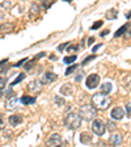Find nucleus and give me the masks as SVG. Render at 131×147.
Wrapping results in <instances>:
<instances>
[{
	"label": "nucleus",
	"mask_w": 131,
	"mask_h": 147,
	"mask_svg": "<svg viewBox=\"0 0 131 147\" xmlns=\"http://www.w3.org/2000/svg\"><path fill=\"white\" fill-rule=\"evenodd\" d=\"M81 116L80 114H76L71 112V113H67L66 117H64V125L67 126L70 130H76L81 126Z\"/></svg>",
	"instance_id": "nucleus-1"
},
{
	"label": "nucleus",
	"mask_w": 131,
	"mask_h": 147,
	"mask_svg": "<svg viewBox=\"0 0 131 147\" xmlns=\"http://www.w3.org/2000/svg\"><path fill=\"white\" fill-rule=\"evenodd\" d=\"M92 104L95 105L97 109L104 110L110 105V98L107 97L106 93H95L92 96Z\"/></svg>",
	"instance_id": "nucleus-2"
},
{
	"label": "nucleus",
	"mask_w": 131,
	"mask_h": 147,
	"mask_svg": "<svg viewBox=\"0 0 131 147\" xmlns=\"http://www.w3.org/2000/svg\"><path fill=\"white\" fill-rule=\"evenodd\" d=\"M79 114L81 116L83 119H85V121H92V119H95L96 116H97V110H96L95 105L85 104V105H81V107H80Z\"/></svg>",
	"instance_id": "nucleus-3"
},
{
	"label": "nucleus",
	"mask_w": 131,
	"mask_h": 147,
	"mask_svg": "<svg viewBox=\"0 0 131 147\" xmlns=\"http://www.w3.org/2000/svg\"><path fill=\"white\" fill-rule=\"evenodd\" d=\"M105 129H106V125L101 119H95L92 122V131L95 133L96 135H102L105 133Z\"/></svg>",
	"instance_id": "nucleus-4"
},
{
	"label": "nucleus",
	"mask_w": 131,
	"mask_h": 147,
	"mask_svg": "<svg viewBox=\"0 0 131 147\" xmlns=\"http://www.w3.org/2000/svg\"><path fill=\"white\" fill-rule=\"evenodd\" d=\"M98 84H100V76H98L97 74H92V75H89V76L87 78V83H85L87 88L93 89V88H96Z\"/></svg>",
	"instance_id": "nucleus-5"
},
{
	"label": "nucleus",
	"mask_w": 131,
	"mask_h": 147,
	"mask_svg": "<svg viewBox=\"0 0 131 147\" xmlns=\"http://www.w3.org/2000/svg\"><path fill=\"white\" fill-rule=\"evenodd\" d=\"M112 118L114 119H122L123 117H125V110L122 109L121 107H116L113 110H112Z\"/></svg>",
	"instance_id": "nucleus-6"
},
{
	"label": "nucleus",
	"mask_w": 131,
	"mask_h": 147,
	"mask_svg": "<svg viewBox=\"0 0 131 147\" xmlns=\"http://www.w3.org/2000/svg\"><path fill=\"white\" fill-rule=\"evenodd\" d=\"M60 142H62L60 135H59L58 133H54V134H51V137L49 138L47 143H49L50 146H58V144H60Z\"/></svg>",
	"instance_id": "nucleus-7"
},
{
	"label": "nucleus",
	"mask_w": 131,
	"mask_h": 147,
	"mask_svg": "<svg viewBox=\"0 0 131 147\" xmlns=\"http://www.w3.org/2000/svg\"><path fill=\"white\" fill-rule=\"evenodd\" d=\"M17 97L16 96H12V97H9L8 100H7L5 102V108L9 110H12V109H16V105H17Z\"/></svg>",
	"instance_id": "nucleus-8"
},
{
	"label": "nucleus",
	"mask_w": 131,
	"mask_h": 147,
	"mask_svg": "<svg viewBox=\"0 0 131 147\" xmlns=\"http://www.w3.org/2000/svg\"><path fill=\"white\" fill-rule=\"evenodd\" d=\"M9 123L12 126H17V125H20V123L22 122V117L20 116V114H13V116H11L9 117Z\"/></svg>",
	"instance_id": "nucleus-9"
},
{
	"label": "nucleus",
	"mask_w": 131,
	"mask_h": 147,
	"mask_svg": "<svg viewBox=\"0 0 131 147\" xmlns=\"http://www.w3.org/2000/svg\"><path fill=\"white\" fill-rule=\"evenodd\" d=\"M60 93L64 96H71L73 93L72 86H71V84H64V86L60 88Z\"/></svg>",
	"instance_id": "nucleus-10"
},
{
	"label": "nucleus",
	"mask_w": 131,
	"mask_h": 147,
	"mask_svg": "<svg viewBox=\"0 0 131 147\" xmlns=\"http://www.w3.org/2000/svg\"><path fill=\"white\" fill-rule=\"evenodd\" d=\"M36 100H37V98L33 97V96H22V97L20 98L21 104H24V105H32V104H34V102H36Z\"/></svg>",
	"instance_id": "nucleus-11"
},
{
	"label": "nucleus",
	"mask_w": 131,
	"mask_h": 147,
	"mask_svg": "<svg viewBox=\"0 0 131 147\" xmlns=\"http://www.w3.org/2000/svg\"><path fill=\"white\" fill-rule=\"evenodd\" d=\"M80 142L83 144H89L92 142V135L89 133H81L80 134Z\"/></svg>",
	"instance_id": "nucleus-12"
},
{
	"label": "nucleus",
	"mask_w": 131,
	"mask_h": 147,
	"mask_svg": "<svg viewBox=\"0 0 131 147\" xmlns=\"http://www.w3.org/2000/svg\"><path fill=\"white\" fill-rule=\"evenodd\" d=\"M110 142H112L114 146H119V144H121V142H122V135H121V134L110 135Z\"/></svg>",
	"instance_id": "nucleus-13"
},
{
	"label": "nucleus",
	"mask_w": 131,
	"mask_h": 147,
	"mask_svg": "<svg viewBox=\"0 0 131 147\" xmlns=\"http://www.w3.org/2000/svg\"><path fill=\"white\" fill-rule=\"evenodd\" d=\"M112 83H109V82H106V83H104L102 86L100 87V91L102 92V93H106V95H109L110 92H112Z\"/></svg>",
	"instance_id": "nucleus-14"
},
{
	"label": "nucleus",
	"mask_w": 131,
	"mask_h": 147,
	"mask_svg": "<svg viewBox=\"0 0 131 147\" xmlns=\"http://www.w3.org/2000/svg\"><path fill=\"white\" fill-rule=\"evenodd\" d=\"M58 79V75H55L52 72H46L45 74V82L46 83H52Z\"/></svg>",
	"instance_id": "nucleus-15"
},
{
	"label": "nucleus",
	"mask_w": 131,
	"mask_h": 147,
	"mask_svg": "<svg viewBox=\"0 0 131 147\" xmlns=\"http://www.w3.org/2000/svg\"><path fill=\"white\" fill-rule=\"evenodd\" d=\"M128 28H130V24H128V22H127V24H125V25H122V26L119 28L118 30L114 33V37H119V36H122V34H125Z\"/></svg>",
	"instance_id": "nucleus-16"
},
{
	"label": "nucleus",
	"mask_w": 131,
	"mask_h": 147,
	"mask_svg": "<svg viewBox=\"0 0 131 147\" xmlns=\"http://www.w3.org/2000/svg\"><path fill=\"white\" fill-rule=\"evenodd\" d=\"M122 86L126 89H131V75H126L122 79Z\"/></svg>",
	"instance_id": "nucleus-17"
},
{
	"label": "nucleus",
	"mask_w": 131,
	"mask_h": 147,
	"mask_svg": "<svg viewBox=\"0 0 131 147\" xmlns=\"http://www.w3.org/2000/svg\"><path fill=\"white\" fill-rule=\"evenodd\" d=\"M41 84H40V82H32L30 84H29V89L30 91H40L41 89Z\"/></svg>",
	"instance_id": "nucleus-18"
},
{
	"label": "nucleus",
	"mask_w": 131,
	"mask_h": 147,
	"mask_svg": "<svg viewBox=\"0 0 131 147\" xmlns=\"http://www.w3.org/2000/svg\"><path fill=\"white\" fill-rule=\"evenodd\" d=\"M76 61V55H70V57H66V58L63 59V62L66 64H71L72 62Z\"/></svg>",
	"instance_id": "nucleus-19"
},
{
	"label": "nucleus",
	"mask_w": 131,
	"mask_h": 147,
	"mask_svg": "<svg viewBox=\"0 0 131 147\" xmlns=\"http://www.w3.org/2000/svg\"><path fill=\"white\" fill-rule=\"evenodd\" d=\"M106 17L110 18V20H113V18L117 17V9H110L109 12L106 13Z\"/></svg>",
	"instance_id": "nucleus-20"
},
{
	"label": "nucleus",
	"mask_w": 131,
	"mask_h": 147,
	"mask_svg": "<svg viewBox=\"0 0 131 147\" xmlns=\"http://www.w3.org/2000/svg\"><path fill=\"white\" fill-rule=\"evenodd\" d=\"M76 70H77V64H72V66H70V67L66 70V75L68 76V75H71L73 71H76Z\"/></svg>",
	"instance_id": "nucleus-21"
},
{
	"label": "nucleus",
	"mask_w": 131,
	"mask_h": 147,
	"mask_svg": "<svg viewBox=\"0 0 131 147\" xmlns=\"http://www.w3.org/2000/svg\"><path fill=\"white\" fill-rule=\"evenodd\" d=\"M25 79V74H20L17 78H16L15 80H13V83H12V86H16V84H18V83L21 82V80H24Z\"/></svg>",
	"instance_id": "nucleus-22"
},
{
	"label": "nucleus",
	"mask_w": 131,
	"mask_h": 147,
	"mask_svg": "<svg viewBox=\"0 0 131 147\" xmlns=\"http://www.w3.org/2000/svg\"><path fill=\"white\" fill-rule=\"evenodd\" d=\"M102 24H104V22H102V21H96L95 24L92 25V28H91V29H92V30H96V29H98V28H100V26H102Z\"/></svg>",
	"instance_id": "nucleus-23"
},
{
	"label": "nucleus",
	"mask_w": 131,
	"mask_h": 147,
	"mask_svg": "<svg viewBox=\"0 0 131 147\" xmlns=\"http://www.w3.org/2000/svg\"><path fill=\"white\" fill-rule=\"evenodd\" d=\"M54 1L55 0H43V7H45V8H50Z\"/></svg>",
	"instance_id": "nucleus-24"
},
{
	"label": "nucleus",
	"mask_w": 131,
	"mask_h": 147,
	"mask_svg": "<svg viewBox=\"0 0 131 147\" xmlns=\"http://www.w3.org/2000/svg\"><path fill=\"white\" fill-rule=\"evenodd\" d=\"M106 126H107V129H109V130H116V129H117L116 123L112 122V121H107V122H106Z\"/></svg>",
	"instance_id": "nucleus-25"
},
{
	"label": "nucleus",
	"mask_w": 131,
	"mask_h": 147,
	"mask_svg": "<svg viewBox=\"0 0 131 147\" xmlns=\"http://www.w3.org/2000/svg\"><path fill=\"white\" fill-rule=\"evenodd\" d=\"M38 9H40V7L37 5V4H33V5H32L30 15H34V13H37V15H38Z\"/></svg>",
	"instance_id": "nucleus-26"
},
{
	"label": "nucleus",
	"mask_w": 131,
	"mask_h": 147,
	"mask_svg": "<svg viewBox=\"0 0 131 147\" xmlns=\"http://www.w3.org/2000/svg\"><path fill=\"white\" fill-rule=\"evenodd\" d=\"M96 58V55H91V57H88V58H85V59H84V61H83V66H85V64L87 63H88V62H91V61H93V59H95Z\"/></svg>",
	"instance_id": "nucleus-27"
},
{
	"label": "nucleus",
	"mask_w": 131,
	"mask_h": 147,
	"mask_svg": "<svg viewBox=\"0 0 131 147\" xmlns=\"http://www.w3.org/2000/svg\"><path fill=\"white\" fill-rule=\"evenodd\" d=\"M76 50H79V46L77 45H68V49H67V51H76Z\"/></svg>",
	"instance_id": "nucleus-28"
},
{
	"label": "nucleus",
	"mask_w": 131,
	"mask_h": 147,
	"mask_svg": "<svg viewBox=\"0 0 131 147\" xmlns=\"http://www.w3.org/2000/svg\"><path fill=\"white\" fill-rule=\"evenodd\" d=\"M55 102H56V105H63L64 100L62 97H58V96H56V97H55Z\"/></svg>",
	"instance_id": "nucleus-29"
},
{
	"label": "nucleus",
	"mask_w": 131,
	"mask_h": 147,
	"mask_svg": "<svg viewBox=\"0 0 131 147\" xmlns=\"http://www.w3.org/2000/svg\"><path fill=\"white\" fill-rule=\"evenodd\" d=\"M5 96L7 97H12V96H15V92L12 91V88H9L8 91H5Z\"/></svg>",
	"instance_id": "nucleus-30"
},
{
	"label": "nucleus",
	"mask_w": 131,
	"mask_h": 147,
	"mask_svg": "<svg viewBox=\"0 0 131 147\" xmlns=\"http://www.w3.org/2000/svg\"><path fill=\"white\" fill-rule=\"evenodd\" d=\"M33 64H34V61H30L28 64H25V68H26V70H30V68L33 67Z\"/></svg>",
	"instance_id": "nucleus-31"
},
{
	"label": "nucleus",
	"mask_w": 131,
	"mask_h": 147,
	"mask_svg": "<svg viewBox=\"0 0 131 147\" xmlns=\"http://www.w3.org/2000/svg\"><path fill=\"white\" fill-rule=\"evenodd\" d=\"M25 62H28V59H26V58H25V59H21V61L18 62V63H16L15 66H16V67H20V66H22V64H24Z\"/></svg>",
	"instance_id": "nucleus-32"
},
{
	"label": "nucleus",
	"mask_w": 131,
	"mask_h": 147,
	"mask_svg": "<svg viewBox=\"0 0 131 147\" xmlns=\"http://www.w3.org/2000/svg\"><path fill=\"white\" fill-rule=\"evenodd\" d=\"M126 110H127V114H128V116H131V102H128V104L126 105Z\"/></svg>",
	"instance_id": "nucleus-33"
},
{
	"label": "nucleus",
	"mask_w": 131,
	"mask_h": 147,
	"mask_svg": "<svg viewBox=\"0 0 131 147\" xmlns=\"http://www.w3.org/2000/svg\"><path fill=\"white\" fill-rule=\"evenodd\" d=\"M101 46H102V43H98V45H96L95 47L92 49V51H93V53H96V51H97V50H98V49H100V47H101Z\"/></svg>",
	"instance_id": "nucleus-34"
},
{
	"label": "nucleus",
	"mask_w": 131,
	"mask_h": 147,
	"mask_svg": "<svg viewBox=\"0 0 131 147\" xmlns=\"http://www.w3.org/2000/svg\"><path fill=\"white\" fill-rule=\"evenodd\" d=\"M7 83V79H4V78H1V84H0V87H1V91L4 89V86H5Z\"/></svg>",
	"instance_id": "nucleus-35"
},
{
	"label": "nucleus",
	"mask_w": 131,
	"mask_h": 147,
	"mask_svg": "<svg viewBox=\"0 0 131 147\" xmlns=\"http://www.w3.org/2000/svg\"><path fill=\"white\" fill-rule=\"evenodd\" d=\"M66 46H68V42H66V43H62V45L58 47V50H59V51H62V50H63L64 47H66Z\"/></svg>",
	"instance_id": "nucleus-36"
},
{
	"label": "nucleus",
	"mask_w": 131,
	"mask_h": 147,
	"mask_svg": "<svg viewBox=\"0 0 131 147\" xmlns=\"http://www.w3.org/2000/svg\"><path fill=\"white\" fill-rule=\"evenodd\" d=\"M93 42H95V38H93V37H91V38L88 40V45H92Z\"/></svg>",
	"instance_id": "nucleus-37"
},
{
	"label": "nucleus",
	"mask_w": 131,
	"mask_h": 147,
	"mask_svg": "<svg viewBox=\"0 0 131 147\" xmlns=\"http://www.w3.org/2000/svg\"><path fill=\"white\" fill-rule=\"evenodd\" d=\"M81 79H83V74H80V75H77V76H76V80H77V82H80Z\"/></svg>",
	"instance_id": "nucleus-38"
},
{
	"label": "nucleus",
	"mask_w": 131,
	"mask_h": 147,
	"mask_svg": "<svg viewBox=\"0 0 131 147\" xmlns=\"http://www.w3.org/2000/svg\"><path fill=\"white\" fill-rule=\"evenodd\" d=\"M126 38H131V29H130V32L126 34Z\"/></svg>",
	"instance_id": "nucleus-39"
},
{
	"label": "nucleus",
	"mask_w": 131,
	"mask_h": 147,
	"mask_svg": "<svg viewBox=\"0 0 131 147\" xmlns=\"http://www.w3.org/2000/svg\"><path fill=\"white\" fill-rule=\"evenodd\" d=\"M107 33H109V30H105V32H102V33H101V36H106Z\"/></svg>",
	"instance_id": "nucleus-40"
},
{
	"label": "nucleus",
	"mask_w": 131,
	"mask_h": 147,
	"mask_svg": "<svg viewBox=\"0 0 131 147\" xmlns=\"http://www.w3.org/2000/svg\"><path fill=\"white\" fill-rule=\"evenodd\" d=\"M131 17V12H128V13H126V18H130Z\"/></svg>",
	"instance_id": "nucleus-41"
},
{
	"label": "nucleus",
	"mask_w": 131,
	"mask_h": 147,
	"mask_svg": "<svg viewBox=\"0 0 131 147\" xmlns=\"http://www.w3.org/2000/svg\"><path fill=\"white\" fill-rule=\"evenodd\" d=\"M64 1H72V0H64Z\"/></svg>",
	"instance_id": "nucleus-42"
}]
</instances>
